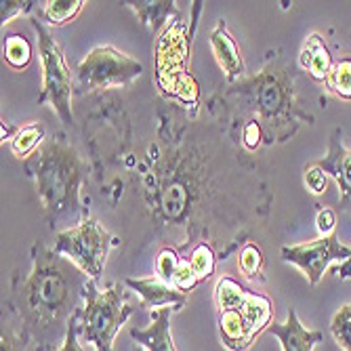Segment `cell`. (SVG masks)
I'll return each mask as SVG.
<instances>
[{"mask_svg":"<svg viewBox=\"0 0 351 351\" xmlns=\"http://www.w3.org/2000/svg\"><path fill=\"white\" fill-rule=\"evenodd\" d=\"M86 282L88 278L53 248H47L43 242L32 246V269L21 280L13 278L9 303L19 313L32 341L38 343V349L66 339L72 315L82 307Z\"/></svg>","mask_w":351,"mask_h":351,"instance_id":"cell-1","label":"cell"},{"mask_svg":"<svg viewBox=\"0 0 351 351\" xmlns=\"http://www.w3.org/2000/svg\"><path fill=\"white\" fill-rule=\"evenodd\" d=\"M228 95H240L248 112L244 122H259L265 143H282L297 133L299 124H313V116L297 101L293 68L282 63H269L254 76L232 82Z\"/></svg>","mask_w":351,"mask_h":351,"instance_id":"cell-2","label":"cell"},{"mask_svg":"<svg viewBox=\"0 0 351 351\" xmlns=\"http://www.w3.org/2000/svg\"><path fill=\"white\" fill-rule=\"evenodd\" d=\"M25 171L34 177L47 219L53 223L80 210V183L84 167L78 152L61 133L45 141L25 160Z\"/></svg>","mask_w":351,"mask_h":351,"instance_id":"cell-3","label":"cell"},{"mask_svg":"<svg viewBox=\"0 0 351 351\" xmlns=\"http://www.w3.org/2000/svg\"><path fill=\"white\" fill-rule=\"evenodd\" d=\"M80 311V339L90 343L97 351H114V341L135 307L129 303L124 282H114L106 291L97 289V282L88 280L82 291Z\"/></svg>","mask_w":351,"mask_h":351,"instance_id":"cell-4","label":"cell"},{"mask_svg":"<svg viewBox=\"0 0 351 351\" xmlns=\"http://www.w3.org/2000/svg\"><path fill=\"white\" fill-rule=\"evenodd\" d=\"M29 23L38 36V53L43 63V86L38 104H49L63 124H72V72L66 63V57L40 17H29Z\"/></svg>","mask_w":351,"mask_h":351,"instance_id":"cell-5","label":"cell"},{"mask_svg":"<svg viewBox=\"0 0 351 351\" xmlns=\"http://www.w3.org/2000/svg\"><path fill=\"white\" fill-rule=\"evenodd\" d=\"M191 49V34H185V25L175 21L158 43V84L169 97L183 106L198 108V84L187 72V57Z\"/></svg>","mask_w":351,"mask_h":351,"instance_id":"cell-6","label":"cell"},{"mask_svg":"<svg viewBox=\"0 0 351 351\" xmlns=\"http://www.w3.org/2000/svg\"><path fill=\"white\" fill-rule=\"evenodd\" d=\"M110 244L112 236L106 232V228H101L99 221L82 219L78 226L63 230L55 236L53 250L72 261L88 280L97 282L108 259Z\"/></svg>","mask_w":351,"mask_h":351,"instance_id":"cell-7","label":"cell"},{"mask_svg":"<svg viewBox=\"0 0 351 351\" xmlns=\"http://www.w3.org/2000/svg\"><path fill=\"white\" fill-rule=\"evenodd\" d=\"M143 66L137 59L110 45L95 47L76 68L78 80L84 90L126 86L139 78Z\"/></svg>","mask_w":351,"mask_h":351,"instance_id":"cell-8","label":"cell"},{"mask_svg":"<svg viewBox=\"0 0 351 351\" xmlns=\"http://www.w3.org/2000/svg\"><path fill=\"white\" fill-rule=\"evenodd\" d=\"M280 254H282V261L301 267L309 284L315 286L322 280L324 271L328 269L332 261L345 263L351 257V248L341 244L337 234H328L313 242H305L297 246H282Z\"/></svg>","mask_w":351,"mask_h":351,"instance_id":"cell-9","label":"cell"},{"mask_svg":"<svg viewBox=\"0 0 351 351\" xmlns=\"http://www.w3.org/2000/svg\"><path fill=\"white\" fill-rule=\"evenodd\" d=\"M332 177L341 191V210H351V149L341 141V129H335L328 139V154L313 162Z\"/></svg>","mask_w":351,"mask_h":351,"instance_id":"cell-10","label":"cell"},{"mask_svg":"<svg viewBox=\"0 0 351 351\" xmlns=\"http://www.w3.org/2000/svg\"><path fill=\"white\" fill-rule=\"evenodd\" d=\"M217 328H219L223 347L230 351H248L252 347L254 339L259 337V332L254 330V326L246 317L242 303L234 309L217 311Z\"/></svg>","mask_w":351,"mask_h":351,"instance_id":"cell-11","label":"cell"},{"mask_svg":"<svg viewBox=\"0 0 351 351\" xmlns=\"http://www.w3.org/2000/svg\"><path fill=\"white\" fill-rule=\"evenodd\" d=\"M124 284L133 289L139 297H141V307L143 309H162V307H175V311L183 309L187 303L185 293L177 291L175 286L167 284L165 280H160L158 276L154 278H126Z\"/></svg>","mask_w":351,"mask_h":351,"instance_id":"cell-12","label":"cell"},{"mask_svg":"<svg viewBox=\"0 0 351 351\" xmlns=\"http://www.w3.org/2000/svg\"><path fill=\"white\" fill-rule=\"evenodd\" d=\"M267 332L280 341L282 351H313L315 345L324 341V335L320 330H309L301 324L293 307H289V311H286V322H271Z\"/></svg>","mask_w":351,"mask_h":351,"instance_id":"cell-13","label":"cell"},{"mask_svg":"<svg viewBox=\"0 0 351 351\" xmlns=\"http://www.w3.org/2000/svg\"><path fill=\"white\" fill-rule=\"evenodd\" d=\"M175 307H162L152 311V324L147 328H133L131 337L145 351H177L171 335V315Z\"/></svg>","mask_w":351,"mask_h":351,"instance_id":"cell-14","label":"cell"},{"mask_svg":"<svg viewBox=\"0 0 351 351\" xmlns=\"http://www.w3.org/2000/svg\"><path fill=\"white\" fill-rule=\"evenodd\" d=\"M210 49H213V53L217 57V63L221 66V70L226 72V78L230 82H236L244 74V61H242V55H240V49H238L236 40L228 32L226 19H219L217 27L213 29Z\"/></svg>","mask_w":351,"mask_h":351,"instance_id":"cell-15","label":"cell"},{"mask_svg":"<svg viewBox=\"0 0 351 351\" xmlns=\"http://www.w3.org/2000/svg\"><path fill=\"white\" fill-rule=\"evenodd\" d=\"M299 66L315 82H324L328 78L335 61H332L328 47L324 45V38L317 34V32H313V34L305 38L301 53H299Z\"/></svg>","mask_w":351,"mask_h":351,"instance_id":"cell-16","label":"cell"},{"mask_svg":"<svg viewBox=\"0 0 351 351\" xmlns=\"http://www.w3.org/2000/svg\"><path fill=\"white\" fill-rule=\"evenodd\" d=\"M32 341L19 313L7 301L3 305V326H0V351H25Z\"/></svg>","mask_w":351,"mask_h":351,"instance_id":"cell-17","label":"cell"},{"mask_svg":"<svg viewBox=\"0 0 351 351\" xmlns=\"http://www.w3.org/2000/svg\"><path fill=\"white\" fill-rule=\"evenodd\" d=\"M124 5L133 9L137 13L139 21L149 25L154 34L160 32V27L167 21H171L173 15H179V9L175 7V3H171V0H160V3H147V0H143V3H124Z\"/></svg>","mask_w":351,"mask_h":351,"instance_id":"cell-18","label":"cell"},{"mask_svg":"<svg viewBox=\"0 0 351 351\" xmlns=\"http://www.w3.org/2000/svg\"><path fill=\"white\" fill-rule=\"evenodd\" d=\"M45 143V126L40 122H29L17 131V135L11 141V152L17 158L27 160L29 156L38 152V145Z\"/></svg>","mask_w":351,"mask_h":351,"instance_id":"cell-19","label":"cell"},{"mask_svg":"<svg viewBox=\"0 0 351 351\" xmlns=\"http://www.w3.org/2000/svg\"><path fill=\"white\" fill-rule=\"evenodd\" d=\"M248 295V289L244 284H240L236 278H230V276H223L217 280V286H215V301H217V311H223V309H234L238 307Z\"/></svg>","mask_w":351,"mask_h":351,"instance_id":"cell-20","label":"cell"},{"mask_svg":"<svg viewBox=\"0 0 351 351\" xmlns=\"http://www.w3.org/2000/svg\"><path fill=\"white\" fill-rule=\"evenodd\" d=\"M84 5H86L84 0H49V3H45V9L40 11V17L47 19L51 25H66L78 17Z\"/></svg>","mask_w":351,"mask_h":351,"instance_id":"cell-21","label":"cell"},{"mask_svg":"<svg viewBox=\"0 0 351 351\" xmlns=\"http://www.w3.org/2000/svg\"><path fill=\"white\" fill-rule=\"evenodd\" d=\"M3 53H5V61L17 72L25 70L32 61V45L21 34H7L5 45H3Z\"/></svg>","mask_w":351,"mask_h":351,"instance_id":"cell-22","label":"cell"},{"mask_svg":"<svg viewBox=\"0 0 351 351\" xmlns=\"http://www.w3.org/2000/svg\"><path fill=\"white\" fill-rule=\"evenodd\" d=\"M324 86L332 95H337L339 99L351 101V57H345L335 63L328 78L324 80Z\"/></svg>","mask_w":351,"mask_h":351,"instance_id":"cell-23","label":"cell"},{"mask_svg":"<svg viewBox=\"0 0 351 351\" xmlns=\"http://www.w3.org/2000/svg\"><path fill=\"white\" fill-rule=\"evenodd\" d=\"M263 265H265V257H263V250L252 244L246 242L238 254V269L242 271L244 278L248 280H263Z\"/></svg>","mask_w":351,"mask_h":351,"instance_id":"cell-24","label":"cell"},{"mask_svg":"<svg viewBox=\"0 0 351 351\" xmlns=\"http://www.w3.org/2000/svg\"><path fill=\"white\" fill-rule=\"evenodd\" d=\"M194 274L198 276V280H206L215 274V267H217V257L213 248L206 244V242H200L194 250H191V257L187 259Z\"/></svg>","mask_w":351,"mask_h":351,"instance_id":"cell-25","label":"cell"},{"mask_svg":"<svg viewBox=\"0 0 351 351\" xmlns=\"http://www.w3.org/2000/svg\"><path fill=\"white\" fill-rule=\"evenodd\" d=\"M330 332L343 351H351V303L343 305L330 322Z\"/></svg>","mask_w":351,"mask_h":351,"instance_id":"cell-26","label":"cell"},{"mask_svg":"<svg viewBox=\"0 0 351 351\" xmlns=\"http://www.w3.org/2000/svg\"><path fill=\"white\" fill-rule=\"evenodd\" d=\"M179 263H181V257L177 254V250L171 248V246H165L160 252H158V257H156V274H158V278L173 286V280H175V274L179 269Z\"/></svg>","mask_w":351,"mask_h":351,"instance_id":"cell-27","label":"cell"},{"mask_svg":"<svg viewBox=\"0 0 351 351\" xmlns=\"http://www.w3.org/2000/svg\"><path fill=\"white\" fill-rule=\"evenodd\" d=\"M80 311H82V307H78L76 313L72 315L66 339H63V343L59 347H47V349H36V351H88L80 345Z\"/></svg>","mask_w":351,"mask_h":351,"instance_id":"cell-28","label":"cell"},{"mask_svg":"<svg viewBox=\"0 0 351 351\" xmlns=\"http://www.w3.org/2000/svg\"><path fill=\"white\" fill-rule=\"evenodd\" d=\"M198 284H200V280H198V276L194 274V269H191L189 261H187V259H181L179 269H177V274H175V280H173V286H175L177 291L189 295L191 291L196 289Z\"/></svg>","mask_w":351,"mask_h":351,"instance_id":"cell-29","label":"cell"},{"mask_svg":"<svg viewBox=\"0 0 351 351\" xmlns=\"http://www.w3.org/2000/svg\"><path fill=\"white\" fill-rule=\"evenodd\" d=\"M240 139H242V145L248 149V152H257L261 147V143H265V135H263V129L259 122H244L240 126Z\"/></svg>","mask_w":351,"mask_h":351,"instance_id":"cell-30","label":"cell"},{"mask_svg":"<svg viewBox=\"0 0 351 351\" xmlns=\"http://www.w3.org/2000/svg\"><path fill=\"white\" fill-rule=\"evenodd\" d=\"M305 185H307V189L311 191V194L322 196L326 191V187H328V175L320 167H315L311 162V165L305 167Z\"/></svg>","mask_w":351,"mask_h":351,"instance_id":"cell-31","label":"cell"},{"mask_svg":"<svg viewBox=\"0 0 351 351\" xmlns=\"http://www.w3.org/2000/svg\"><path fill=\"white\" fill-rule=\"evenodd\" d=\"M32 7H34V3H29V0H9V3H3V9H0V21H3V25H7L11 19L32 11Z\"/></svg>","mask_w":351,"mask_h":351,"instance_id":"cell-32","label":"cell"},{"mask_svg":"<svg viewBox=\"0 0 351 351\" xmlns=\"http://www.w3.org/2000/svg\"><path fill=\"white\" fill-rule=\"evenodd\" d=\"M315 226H317V232H320L322 236L335 234L337 213L332 208H320V210H317V217H315Z\"/></svg>","mask_w":351,"mask_h":351,"instance_id":"cell-33","label":"cell"},{"mask_svg":"<svg viewBox=\"0 0 351 351\" xmlns=\"http://www.w3.org/2000/svg\"><path fill=\"white\" fill-rule=\"evenodd\" d=\"M17 131H19L17 126H13L11 122L3 120V124H0V139H3V143H5V141H9V143H11V141H13V137L17 135Z\"/></svg>","mask_w":351,"mask_h":351,"instance_id":"cell-34","label":"cell"},{"mask_svg":"<svg viewBox=\"0 0 351 351\" xmlns=\"http://www.w3.org/2000/svg\"><path fill=\"white\" fill-rule=\"evenodd\" d=\"M335 274H337L341 280H351V257H349L345 263H341V265L335 269Z\"/></svg>","mask_w":351,"mask_h":351,"instance_id":"cell-35","label":"cell"},{"mask_svg":"<svg viewBox=\"0 0 351 351\" xmlns=\"http://www.w3.org/2000/svg\"><path fill=\"white\" fill-rule=\"evenodd\" d=\"M131 351H145V349H143V347H141V345H137V343H135V345H133V349H131Z\"/></svg>","mask_w":351,"mask_h":351,"instance_id":"cell-36","label":"cell"}]
</instances>
